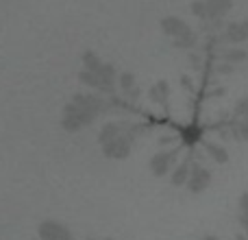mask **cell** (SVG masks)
I'll list each match as a JSON object with an SVG mask.
<instances>
[{"instance_id":"6da1fadb","label":"cell","mask_w":248,"mask_h":240,"mask_svg":"<svg viewBox=\"0 0 248 240\" xmlns=\"http://www.w3.org/2000/svg\"><path fill=\"white\" fill-rule=\"evenodd\" d=\"M135 124L128 122H107L98 131V144L107 159H126L135 144Z\"/></svg>"},{"instance_id":"7a4b0ae2","label":"cell","mask_w":248,"mask_h":240,"mask_svg":"<svg viewBox=\"0 0 248 240\" xmlns=\"http://www.w3.org/2000/svg\"><path fill=\"white\" fill-rule=\"evenodd\" d=\"M96 118L98 116H96L94 112H90V109H85V107H81V105L70 101V103L63 107V114H61V127H63L68 133H77V131L87 129L90 124H94Z\"/></svg>"},{"instance_id":"3957f363","label":"cell","mask_w":248,"mask_h":240,"mask_svg":"<svg viewBox=\"0 0 248 240\" xmlns=\"http://www.w3.org/2000/svg\"><path fill=\"white\" fill-rule=\"evenodd\" d=\"M179 162V149H161L150 157L148 168L155 177H168Z\"/></svg>"},{"instance_id":"277c9868","label":"cell","mask_w":248,"mask_h":240,"mask_svg":"<svg viewBox=\"0 0 248 240\" xmlns=\"http://www.w3.org/2000/svg\"><path fill=\"white\" fill-rule=\"evenodd\" d=\"M37 236H39V240H74L68 225L59 223V221H52V219L39 223Z\"/></svg>"},{"instance_id":"5b68a950","label":"cell","mask_w":248,"mask_h":240,"mask_svg":"<svg viewBox=\"0 0 248 240\" xmlns=\"http://www.w3.org/2000/svg\"><path fill=\"white\" fill-rule=\"evenodd\" d=\"M209 186H211V171L207 166H201V164H192V171H189L185 188L192 194H201V192H205Z\"/></svg>"},{"instance_id":"8992f818","label":"cell","mask_w":248,"mask_h":240,"mask_svg":"<svg viewBox=\"0 0 248 240\" xmlns=\"http://www.w3.org/2000/svg\"><path fill=\"white\" fill-rule=\"evenodd\" d=\"M116 86L120 87L122 96L126 101H131V103H137L141 96V90L137 87V79L133 72H128V70H124V72H118L116 77Z\"/></svg>"},{"instance_id":"52a82bcc","label":"cell","mask_w":248,"mask_h":240,"mask_svg":"<svg viewBox=\"0 0 248 240\" xmlns=\"http://www.w3.org/2000/svg\"><path fill=\"white\" fill-rule=\"evenodd\" d=\"M222 39L229 42L231 46H240V44L248 42V17L246 20H240V22H231V24L224 29Z\"/></svg>"},{"instance_id":"ba28073f","label":"cell","mask_w":248,"mask_h":240,"mask_svg":"<svg viewBox=\"0 0 248 240\" xmlns=\"http://www.w3.org/2000/svg\"><path fill=\"white\" fill-rule=\"evenodd\" d=\"M159 29H161V33L166 35V37L174 39V37H179L181 33H185V31L189 29V24L179 16H166L159 22Z\"/></svg>"},{"instance_id":"9c48e42d","label":"cell","mask_w":248,"mask_h":240,"mask_svg":"<svg viewBox=\"0 0 248 240\" xmlns=\"http://www.w3.org/2000/svg\"><path fill=\"white\" fill-rule=\"evenodd\" d=\"M170 94H172V87L170 83L166 81V79H159L157 83H153V86L148 87V101L155 105H161V107H166L168 101H170Z\"/></svg>"},{"instance_id":"30bf717a","label":"cell","mask_w":248,"mask_h":240,"mask_svg":"<svg viewBox=\"0 0 248 240\" xmlns=\"http://www.w3.org/2000/svg\"><path fill=\"white\" fill-rule=\"evenodd\" d=\"M189 171H192V157H185L183 162H176V166L170 171V184L174 188H183L187 184V177H189Z\"/></svg>"},{"instance_id":"8fae6325","label":"cell","mask_w":248,"mask_h":240,"mask_svg":"<svg viewBox=\"0 0 248 240\" xmlns=\"http://www.w3.org/2000/svg\"><path fill=\"white\" fill-rule=\"evenodd\" d=\"M205 4H207V13H209L207 22H220L231 11L233 0H205Z\"/></svg>"},{"instance_id":"7c38bea8","label":"cell","mask_w":248,"mask_h":240,"mask_svg":"<svg viewBox=\"0 0 248 240\" xmlns=\"http://www.w3.org/2000/svg\"><path fill=\"white\" fill-rule=\"evenodd\" d=\"M179 137H181V144L192 149V146H196L202 140V129L198 124H183L179 131Z\"/></svg>"},{"instance_id":"4fadbf2b","label":"cell","mask_w":248,"mask_h":240,"mask_svg":"<svg viewBox=\"0 0 248 240\" xmlns=\"http://www.w3.org/2000/svg\"><path fill=\"white\" fill-rule=\"evenodd\" d=\"M202 146H205V153L209 155L211 162L216 164H227L229 162V151L224 144H218V142H202Z\"/></svg>"},{"instance_id":"5bb4252c","label":"cell","mask_w":248,"mask_h":240,"mask_svg":"<svg viewBox=\"0 0 248 240\" xmlns=\"http://www.w3.org/2000/svg\"><path fill=\"white\" fill-rule=\"evenodd\" d=\"M220 59L229 61V64L237 66V64H244L248 59V51L242 46H229V48H222L220 51Z\"/></svg>"},{"instance_id":"9a60e30c","label":"cell","mask_w":248,"mask_h":240,"mask_svg":"<svg viewBox=\"0 0 248 240\" xmlns=\"http://www.w3.org/2000/svg\"><path fill=\"white\" fill-rule=\"evenodd\" d=\"M77 79H78V83H81V86L90 87L92 92H100V94H103V83H100V77H98L96 72H92V70H85V68H83L81 72L77 74Z\"/></svg>"},{"instance_id":"2e32d148","label":"cell","mask_w":248,"mask_h":240,"mask_svg":"<svg viewBox=\"0 0 248 240\" xmlns=\"http://www.w3.org/2000/svg\"><path fill=\"white\" fill-rule=\"evenodd\" d=\"M172 44H174L176 48H181V51H192V48L198 44V35H196V31L189 26L185 33H181L179 37L172 39Z\"/></svg>"},{"instance_id":"e0dca14e","label":"cell","mask_w":248,"mask_h":240,"mask_svg":"<svg viewBox=\"0 0 248 240\" xmlns=\"http://www.w3.org/2000/svg\"><path fill=\"white\" fill-rule=\"evenodd\" d=\"M81 61H83V68L92 70V72H96V70L105 64V59L96 51H85V52H83V57H81Z\"/></svg>"},{"instance_id":"ac0fdd59","label":"cell","mask_w":248,"mask_h":240,"mask_svg":"<svg viewBox=\"0 0 248 240\" xmlns=\"http://www.w3.org/2000/svg\"><path fill=\"white\" fill-rule=\"evenodd\" d=\"M233 136L242 142H248V118H242L233 124Z\"/></svg>"},{"instance_id":"d6986e66","label":"cell","mask_w":248,"mask_h":240,"mask_svg":"<svg viewBox=\"0 0 248 240\" xmlns=\"http://www.w3.org/2000/svg\"><path fill=\"white\" fill-rule=\"evenodd\" d=\"M240 223L248 232V190L240 194Z\"/></svg>"},{"instance_id":"ffe728a7","label":"cell","mask_w":248,"mask_h":240,"mask_svg":"<svg viewBox=\"0 0 248 240\" xmlns=\"http://www.w3.org/2000/svg\"><path fill=\"white\" fill-rule=\"evenodd\" d=\"M233 72H235V66L224 61V59H220L218 64L214 66V74H220V77H231Z\"/></svg>"},{"instance_id":"44dd1931","label":"cell","mask_w":248,"mask_h":240,"mask_svg":"<svg viewBox=\"0 0 248 240\" xmlns=\"http://www.w3.org/2000/svg\"><path fill=\"white\" fill-rule=\"evenodd\" d=\"M192 13H194L196 17H201L202 22H207L209 13H207V4H205V0H194V2H192Z\"/></svg>"},{"instance_id":"7402d4cb","label":"cell","mask_w":248,"mask_h":240,"mask_svg":"<svg viewBox=\"0 0 248 240\" xmlns=\"http://www.w3.org/2000/svg\"><path fill=\"white\" fill-rule=\"evenodd\" d=\"M235 114H237V116H242V118H248V96H244V99L237 101Z\"/></svg>"},{"instance_id":"603a6c76","label":"cell","mask_w":248,"mask_h":240,"mask_svg":"<svg viewBox=\"0 0 248 240\" xmlns=\"http://www.w3.org/2000/svg\"><path fill=\"white\" fill-rule=\"evenodd\" d=\"M172 140H174V136H161V137H159V144L166 146L168 142H172Z\"/></svg>"},{"instance_id":"cb8c5ba5","label":"cell","mask_w":248,"mask_h":240,"mask_svg":"<svg viewBox=\"0 0 248 240\" xmlns=\"http://www.w3.org/2000/svg\"><path fill=\"white\" fill-rule=\"evenodd\" d=\"M201 240H220V238L218 236H211V234H209V236H202Z\"/></svg>"},{"instance_id":"d4e9b609","label":"cell","mask_w":248,"mask_h":240,"mask_svg":"<svg viewBox=\"0 0 248 240\" xmlns=\"http://www.w3.org/2000/svg\"><path fill=\"white\" fill-rule=\"evenodd\" d=\"M103 240H116V238H103Z\"/></svg>"},{"instance_id":"484cf974","label":"cell","mask_w":248,"mask_h":240,"mask_svg":"<svg viewBox=\"0 0 248 240\" xmlns=\"http://www.w3.org/2000/svg\"><path fill=\"white\" fill-rule=\"evenodd\" d=\"M85 240H96V238H85Z\"/></svg>"}]
</instances>
